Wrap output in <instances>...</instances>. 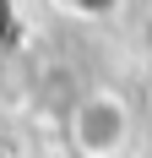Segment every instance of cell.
<instances>
[{
    "instance_id": "1",
    "label": "cell",
    "mask_w": 152,
    "mask_h": 158,
    "mask_svg": "<svg viewBox=\"0 0 152 158\" xmlns=\"http://www.w3.org/2000/svg\"><path fill=\"white\" fill-rule=\"evenodd\" d=\"M125 131H130V114L114 93H92L82 98V109L71 114V153L76 158H114L125 147Z\"/></svg>"
},
{
    "instance_id": "2",
    "label": "cell",
    "mask_w": 152,
    "mask_h": 158,
    "mask_svg": "<svg viewBox=\"0 0 152 158\" xmlns=\"http://www.w3.org/2000/svg\"><path fill=\"white\" fill-rule=\"evenodd\" d=\"M60 158H76V153H60Z\"/></svg>"
}]
</instances>
